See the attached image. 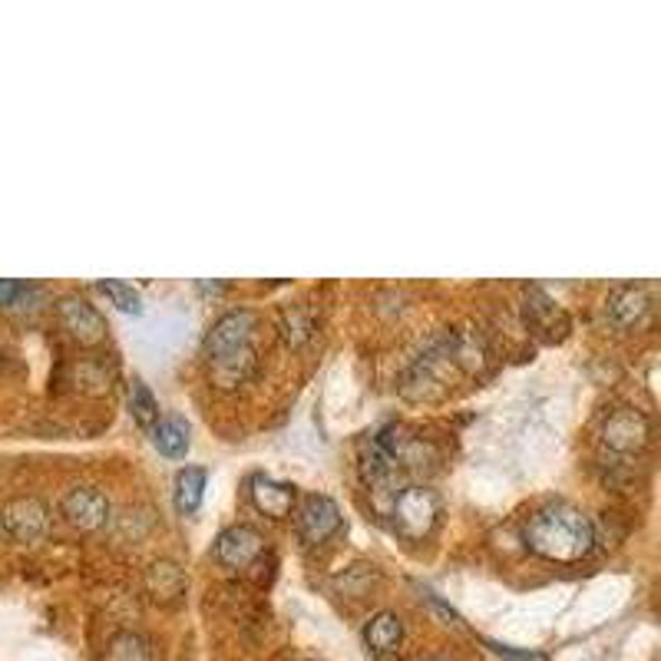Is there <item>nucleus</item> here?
<instances>
[{"instance_id": "412c9836", "label": "nucleus", "mask_w": 661, "mask_h": 661, "mask_svg": "<svg viewBox=\"0 0 661 661\" xmlns=\"http://www.w3.org/2000/svg\"><path fill=\"white\" fill-rule=\"evenodd\" d=\"M526 321L536 331H552V321H559V308L552 304L549 295H543L539 288H533L529 298H526Z\"/></svg>"}, {"instance_id": "f3484780", "label": "nucleus", "mask_w": 661, "mask_h": 661, "mask_svg": "<svg viewBox=\"0 0 661 661\" xmlns=\"http://www.w3.org/2000/svg\"><path fill=\"white\" fill-rule=\"evenodd\" d=\"M106 661H159V652L140 632H120L106 649Z\"/></svg>"}, {"instance_id": "423d86ee", "label": "nucleus", "mask_w": 661, "mask_h": 661, "mask_svg": "<svg viewBox=\"0 0 661 661\" xmlns=\"http://www.w3.org/2000/svg\"><path fill=\"white\" fill-rule=\"evenodd\" d=\"M338 529H341V509H338V503L331 496L311 493V496L301 499V506H298V533H301L304 543L318 546V543L331 539Z\"/></svg>"}, {"instance_id": "f257e3e1", "label": "nucleus", "mask_w": 661, "mask_h": 661, "mask_svg": "<svg viewBox=\"0 0 661 661\" xmlns=\"http://www.w3.org/2000/svg\"><path fill=\"white\" fill-rule=\"evenodd\" d=\"M523 539H526L529 552H536L539 559L569 566V562H582L592 552L596 526L582 509H576L569 503H549L529 516Z\"/></svg>"}, {"instance_id": "9b49d317", "label": "nucleus", "mask_w": 661, "mask_h": 661, "mask_svg": "<svg viewBox=\"0 0 661 661\" xmlns=\"http://www.w3.org/2000/svg\"><path fill=\"white\" fill-rule=\"evenodd\" d=\"M265 549V539L255 526H228L216 539V562L225 569H245L251 566Z\"/></svg>"}, {"instance_id": "0eeeda50", "label": "nucleus", "mask_w": 661, "mask_h": 661, "mask_svg": "<svg viewBox=\"0 0 661 661\" xmlns=\"http://www.w3.org/2000/svg\"><path fill=\"white\" fill-rule=\"evenodd\" d=\"M649 437H652V424L636 407H619L602 424V443L616 453H636L649 443Z\"/></svg>"}, {"instance_id": "aec40b11", "label": "nucleus", "mask_w": 661, "mask_h": 661, "mask_svg": "<svg viewBox=\"0 0 661 661\" xmlns=\"http://www.w3.org/2000/svg\"><path fill=\"white\" fill-rule=\"evenodd\" d=\"M311 334H314V318H311V311L291 308V311L281 314V338H285L291 348H301L304 341H311Z\"/></svg>"}, {"instance_id": "4468645a", "label": "nucleus", "mask_w": 661, "mask_h": 661, "mask_svg": "<svg viewBox=\"0 0 661 661\" xmlns=\"http://www.w3.org/2000/svg\"><path fill=\"white\" fill-rule=\"evenodd\" d=\"M203 496H206V469H203V466H186V469H179L176 489H173L176 509H179L183 516H193V513L203 506Z\"/></svg>"}, {"instance_id": "4be33fe9", "label": "nucleus", "mask_w": 661, "mask_h": 661, "mask_svg": "<svg viewBox=\"0 0 661 661\" xmlns=\"http://www.w3.org/2000/svg\"><path fill=\"white\" fill-rule=\"evenodd\" d=\"M483 645L503 661H549L546 652H536V649H519V645H506V642H493V639H483Z\"/></svg>"}, {"instance_id": "1a4fd4ad", "label": "nucleus", "mask_w": 661, "mask_h": 661, "mask_svg": "<svg viewBox=\"0 0 661 661\" xmlns=\"http://www.w3.org/2000/svg\"><path fill=\"white\" fill-rule=\"evenodd\" d=\"M655 308V288L652 285H622L609 295V318L616 328L629 331V328H639L649 321Z\"/></svg>"}, {"instance_id": "2eb2a0df", "label": "nucleus", "mask_w": 661, "mask_h": 661, "mask_svg": "<svg viewBox=\"0 0 661 661\" xmlns=\"http://www.w3.org/2000/svg\"><path fill=\"white\" fill-rule=\"evenodd\" d=\"M146 582H149V592L156 599H163V602H173V599H179L186 592V572L176 562H169V559L153 562Z\"/></svg>"}, {"instance_id": "5701e85b", "label": "nucleus", "mask_w": 661, "mask_h": 661, "mask_svg": "<svg viewBox=\"0 0 661 661\" xmlns=\"http://www.w3.org/2000/svg\"><path fill=\"white\" fill-rule=\"evenodd\" d=\"M23 295H27V285H23V281L0 278V308H10V304H17Z\"/></svg>"}, {"instance_id": "a211bd4d", "label": "nucleus", "mask_w": 661, "mask_h": 661, "mask_svg": "<svg viewBox=\"0 0 661 661\" xmlns=\"http://www.w3.org/2000/svg\"><path fill=\"white\" fill-rule=\"evenodd\" d=\"M96 291L106 295V301L116 311H123V314H143V295L133 285L116 281V278H103V281H96Z\"/></svg>"}, {"instance_id": "b1692460", "label": "nucleus", "mask_w": 661, "mask_h": 661, "mask_svg": "<svg viewBox=\"0 0 661 661\" xmlns=\"http://www.w3.org/2000/svg\"><path fill=\"white\" fill-rule=\"evenodd\" d=\"M427 661H443V659H427Z\"/></svg>"}, {"instance_id": "ddd939ff", "label": "nucleus", "mask_w": 661, "mask_h": 661, "mask_svg": "<svg viewBox=\"0 0 661 661\" xmlns=\"http://www.w3.org/2000/svg\"><path fill=\"white\" fill-rule=\"evenodd\" d=\"M364 642H368V649L378 652V655L397 652V645L404 642V622H401V616H397V612H378V616L368 622V629H364Z\"/></svg>"}, {"instance_id": "6e6552de", "label": "nucleus", "mask_w": 661, "mask_h": 661, "mask_svg": "<svg viewBox=\"0 0 661 661\" xmlns=\"http://www.w3.org/2000/svg\"><path fill=\"white\" fill-rule=\"evenodd\" d=\"M56 314H60V324L70 331V338L80 341V344H86V348H93V344H100V341L106 338V321H103V314H100L90 301H83L80 295L60 298Z\"/></svg>"}, {"instance_id": "9d476101", "label": "nucleus", "mask_w": 661, "mask_h": 661, "mask_svg": "<svg viewBox=\"0 0 661 661\" xmlns=\"http://www.w3.org/2000/svg\"><path fill=\"white\" fill-rule=\"evenodd\" d=\"M63 516L80 533H100L110 523V499L93 486H76L63 496Z\"/></svg>"}, {"instance_id": "f03ea898", "label": "nucleus", "mask_w": 661, "mask_h": 661, "mask_svg": "<svg viewBox=\"0 0 661 661\" xmlns=\"http://www.w3.org/2000/svg\"><path fill=\"white\" fill-rule=\"evenodd\" d=\"M255 334H258V314L251 311H228L209 328L206 354H209V378L216 388L231 391L255 374L258 368Z\"/></svg>"}, {"instance_id": "39448f33", "label": "nucleus", "mask_w": 661, "mask_h": 661, "mask_svg": "<svg viewBox=\"0 0 661 661\" xmlns=\"http://www.w3.org/2000/svg\"><path fill=\"white\" fill-rule=\"evenodd\" d=\"M0 526L17 543H37L50 526V509L37 496H17L0 509Z\"/></svg>"}, {"instance_id": "f8f14e48", "label": "nucleus", "mask_w": 661, "mask_h": 661, "mask_svg": "<svg viewBox=\"0 0 661 661\" xmlns=\"http://www.w3.org/2000/svg\"><path fill=\"white\" fill-rule=\"evenodd\" d=\"M248 496H251V506L268 516V519H285L291 516L295 509V499H298V489L291 483H281V479H271L265 473L251 476L248 479Z\"/></svg>"}, {"instance_id": "6ab92c4d", "label": "nucleus", "mask_w": 661, "mask_h": 661, "mask_svg": "<svg viewBox=\"0 0 661 661\" xmlns=\"http://www.w3.org/2000/svg\"><path fill=\"white\" fill-rule=\"evenodd\" d=\"M130 414L143 431H153L159 424V401L153 397V391L136 378L130 388Z\"/></svg>"}, {"instance_id": "7ed1b4c3", "label": "nucleus", "mask_w": 661, "mask_h": 661, "mask_svg": "<svg viewBox=\"0 0 661 661\" xmlns=\"http://www.w3.org/2000/svg\"><path fill=\"white\" fill-rule=\"evenodd\" d=\"M463 344H466L463 338H450V341H443L441 348H434L431 354H424L417 361V368L407 374L404 394L414 397V401H437V397H443L450 391V384L469 364V354H466Z\"/></svg>"}, {"instance_id": "dca6fc26", "label": "nucleus", "mask_w": 661, "mask_h": 661, "mask_svg": "<svg viewBox=\"0 0 661 661\" xmlns=\"http://www.w3.org/2000/svg\"><path fill=\"white\" fill-rule=\"evenodd\" d=\"M153 446L163 453V456H186L189 453V424L183 417H163L156 427H153Z\"/></svg>"}, {"instance_id": "20e7f679", "label": "nucleus", "mask_w": 661, "mask_h": 661, "mask_svg": "<svg viewBox=\"0 0 661 661\" xmlns=\"http://www.w3.org/2000/svg\"><path fill=\"white\" fill-rule=\"evenodd\" d=\"M391 516H394V529L404 539L421 543L434 533L441 519V496L431 486H404L401 493H394Z\"/></svg>"}]
</instances>
